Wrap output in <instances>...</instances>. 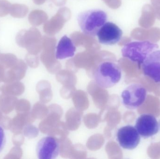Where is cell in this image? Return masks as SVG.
Segmentation results:
<instances>
[{"label": "cell", "instance_id": "cell-1", "mask_svg": "<svg viewBox=\"0 0 160 159\" xmlns=\"http://www.w3.org/2000/svg\"><path fill=\"white\" fill-rule=\"evenodd\" d=\"M107 19V14L100 9L86 10L80 13L78 17V22L82 31L92 36L97 35Z\"/></svg>", "mask_w": 160, "mask_h": 159}, {"label": "cell", "instance_id": "cell-2", "mask_svg": "<svg viewBox=\"0 0 160 159\" xmlns=\"http://www.w3.org/2000/svg\"><path fill=\"white\" fill-rule=\"evenodd\" d=\"M122 72L120 67L112 62H103L99 64L94 73V79L98 86L109 88L120 81Z\"/></svg>", "mask_w": 160, "mask_h": 159}, {"label": "cell", "instance_id": "cell-3", "mask_svg": "<svg viewBox=\"0 0 160 159\" xmlns=\"http://www.w3.org/2000/svg\"><path fill=\"white\" fill-rule=\"evenodd\" d=\"M158 47L157 44L149 41H136L126 44L121 52L124 58L128 59L140 66L148 57Z\"/></svg>", "mask_w": 160, "mask_h": 159}, {"label": "cell", "instance_id": "cell-4", "mask_svg": "<svg viewBox=\"0 0 160 159\" xmlns=\"http://www.w3.org/2000/svg\"><path fill=\"white\" fill-rule=\"evenodd\" d=\"M122 103L129 109H136L143 104L147 98V91L140 84H132L121 94Z\"/></svg>", "mask_w": 160, "mask_h": 159}, {"label": "cell", "instance_id": "cell-5", "mask_svg": "<svg viewBox=\"0 0 160 159\" xmlns=\"http://www.w3.org/2000/svg\"><path fill=\"white\" fill-rule=\"evenodd\" d=\"M117 139L122 148L127 150H133L140 143L141 136L135 128L131 125H127L118 130Z\"/></svg>", "mask_w": 160, "mask_h": 159}, {"label": "cell", "instance_id": "cell-6", "mask_svg": "<svg viewBox=\"0 0 160 159\" xmlns=\"http://www.w3.org/2000/svg\"><path fill=\"white\" fill-rule=\"evenodd\" d=\"M60 151V144L57 139L52 136L42 138L37 145V155L40 159L56 158Z\"/></svg>", "mask_w": 160, "mask_h": 159}, {"label": "cell", "instance_id": "cell-7", "mask_svg": "<svg viewBox=\"0 0 160 159\" xmlns=\"http://www.w3.org/2000/svg\"><path fill=\"white\" fill-rule=\"evenodd\" d=\"M135 129L144 138L152 137L158 132L159 126L156 118L150 114H143L138 118Z\"/></svg>", "mask_w": 160, "mask_h": 159}, {"label": "cell", "instance_id": "cell-8", "mask_svg": "<svg viewBox=\"0 0 160 159\" xmlns=\"http://www.w3.org/2000/svg\"><path fill=\"white\" fill-rule=\"evenodd\" d=\"M122 30L112 22H106L97 34L99 42L102 44L112 45L118 43L122 37Z\"/></svg>", "mask_w": 160, "mask_h": 159}, {"label": "cell", "instance_id": "cell-9", "mask_svg": "<svg viewBox=\"0 0 160 159\" xmlns=\"http://www.w3.org/2000/svg\"><path fill=\"white\" fill-rule=\"evenodd\" d=\"M144 74L160 83V50L152 52L142 64Z\"/></svg>", "mask_w": 160, "mask_h": 159}, {"label": "cell", "instance_id": "cell-10", "mask_svg": "<svg viewBox=\"0 0 160 159\" xmlns=\"http://www.w3.org/2000/svg\"><path fill=\"white\" fill-rule=\"evenodd\" d=\"M76 51V46L71 38L64 35L57 45L56 58L57 59L62 60L71 58L74 56Z\"/></svg>", "mask_w": 160, "mask_h": 159}, {"label": "cell", "instance_id": "cell-11", "mask_svg": "<svg viewBox=\"0 0 160 159\" xmlns=\"http://www.w3.org/2000/svg\"><path fill=\"white\" fill-rule=\"evenodd\" d=\"M25 64L22 62H18L16 65L5 72L3 82L10 83L19 81L24 77L25 73Z\"/></svg>", "mask_w": 160, "mask_h": 159}, {"label": "cell", "instance_id": "cell-12", "mask_svg": "<svg viewBox=\"0 0 160 159\" xmlns=\"http://www.w3.org/2000/svg\"><path fill=\"white\" fill-rule=\"evenodd\" d=\"M2 94L10 96H20L23 93L24 87L19 81H16L10 83H6L1 88Z\"/></svg>", "mask_w": 160, "mask_h": 159}, {"label": "cell", "instance_id": "cell-13", "mask_svg": "<svg viewBox=\"0 0 160 159\" xmlns=\"http://www.w3.org/2000/svg\"><path fill=\"white\" fill-rule=\"evenodd\" d=\"M18 99L15 96L2 94L0 95V112L5 114L11 113L16 106Z\"/></svg>", "mask_w": 160, "mask_h": 159}, {"label": "cell", "instance_id": "cell-14", "mask_svg": "<svg viewBox=\"0 0 160 159\" xmlns=\"http://www.w3.org/2000/svg\"><path fill=\"white\" fill-rule=\"evenodd\" d=\"M27 121V116L24 113H18L12 119L10 130L14 134L22 133V131Z\"/></svg>", "mask_w": 160, "mask_h": 159}, {"label": "cell", "instance_id": "cell-15", "mask_svg": "<svg viewBox=\"0 0 160 159\" xmlns=\"http://www.w3.org/2000/svg\"><path fill=\"white\" fill-rule=\"evenodd\" d=\"M17 59L11 55H3L0 57V63L5 69L11 68L17 64Z\"/></svg>", "mask_w": 160, "mask_h": 159}, {"label": "cell", "instance_id": "cell-16", "mask_svg": "<svg viewBox=\"0 0 160 159\" xmlns=\"http://www.w3.org/2000/svg\"><path fill=\"white\" fill-rule=\"evenodd\" d=\"M22 155V151L20 147L16 146L13 147L9 153L5 157L4 159H20Z\"/></svg>", "mask_w": 160, "mask_h": 159}, {"label": "cell", "instance_id": "cell-17", "mask_svg": "<svg viewBox=\"0 0 160 159\" xmlns=\"http://www.w3.org/2000/svg\"><path fill=\"white\" fill-rule=\"evenodd\" d=\"M29 108V105L28 102L24 100H20L18 101L16 103L15 109L17 113H23L28 111Z\"/></svg>", "mask_w": 160, "mask_h": 159}, {"label": "cell", "instance_id": "cell-18", "mask_svg": "<svg viewBox=\"0 0 160 159\" xmlns=\"http://www.w3.org/2000/svg\"><path fill=\"white\" fill-rule=\"evenodd\" d=\"M24 142V137L21 133L14 134L12 137V142L15 146L20 147Z\"/></svg>", "mask_w": 160, "mask_h": 159}, {"label": "cell", "instance_id": "cell-19", "mask_svg": "<svg viewBox=\"0 0 160 159\" xmlns=\"http://www.w3.org/2000/svg\"><path fill=\"white\" fill-rule=\"evenodd\" d=\"M12 124V119L6 116H3L0 121V126L2 127L5 129H10Z\"/></svg>", "mask_w": 160, "mask_h": 159}, {"label": "cell", "instance_id": "cell-20", "mask_svg": "<svg viewBox=\"0 0 160 159\" xmlns=\"http://www.w3.org/2000/svg\"><path fill=\"white\" fill-rule=\"evenodd\" d=\"M5 143V135L2 128L0 126V152L3 148Z\"/></svg>", "mask_w": 160, "mask_h": 159}, {"label": "cell", "instance_id": "cell-21", "mask_svg": "<svg viewBox=\"0 0 160 159\" xmlns=\"http://www.w3.org/2000/svg\"><path fill=\"white\" fill-rule=\"evenodd\" d=\"M5 72V69L0 63V82H3Z\"/></svg>", "mask_w": 160, "mask_h": 159}, {"label": "cell", "instance_id": "cell-22", "mask_svg": "<svg viewBox=\"0 0 160 159\" xmlns=\"http://www.w3.org/2000/svg\"><path fill=\"white\" fill-rule=\"evenodd\" d=\"M3 115H2V113H1V112H0V121H1V119H2V118Z\"/></svg>", "mask_w": 160, "mask_h": 159}, {"label": "cell", "instance_id": "cell-23", "mask_svg": "<svg viewBox=\"0 0 160 159\" xmlns=\"http://www.w3.org/2000/svg\"><path fill=\"white\" fill-rule=\"evenodd\" d=\"M159 129H160V120L159 121Z\"/></svg>", "mask_w": 160, "mask_h": 159}]
</instances>
